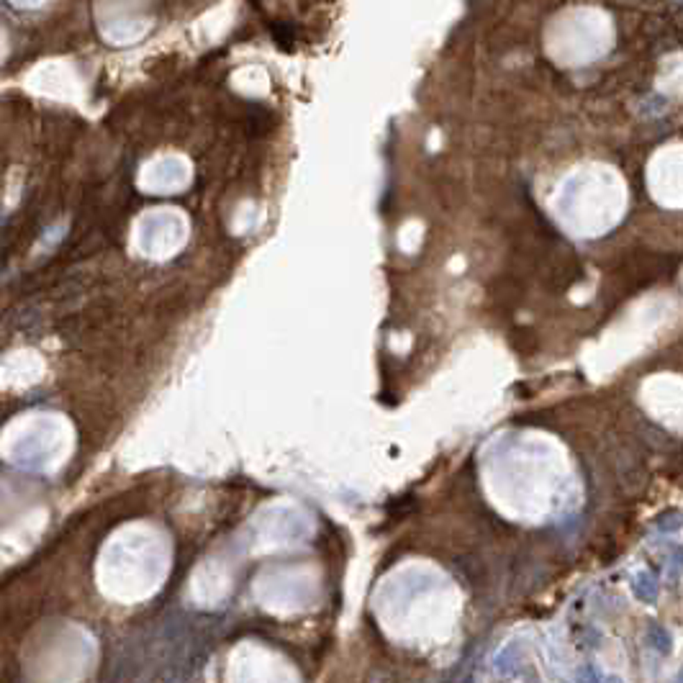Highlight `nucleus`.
<instances>
[{
	"label": "nucleus",
	"instance_id": "f257e3e1",
	"mask_svg": "<svg viewBox=\"0 0 683 683\" xmlns=\"http://www.w3.org/2000/svg\"><path fill=\"white\" fill-rule=\"evenodd\" d=\"M634 591H637V596H640V599L652 601V599H655V591H658V586H655V581H652V575H650L648 570H642V573L634 578Z\"/></svg>",
	"mask_w": 683,
	"mask_h": 683
}]
</instances>
